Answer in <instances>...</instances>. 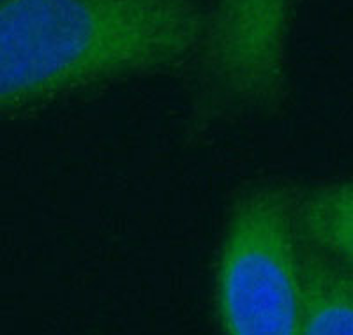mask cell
<instances>
[{
	"instance_id": "cell-5",
	"label": "cell",
	"mask_w": 353,
	"mask_h": 335,
	"mask_svg": "<svg viewBox=\"0 0 353 335\" xmlns=\"http://www.w3.org/2000/svg\"><path fill=\"white\" fill-rule=\"evenodd\" d=\"M297 227L305 243L353 272V179L297 185Z\"/></svg>"
},
{
	"instance_id": "cell-1",
	"label": "cell",
	"mask_w": 353,
	"mask_h": 335,
	"mask_svg": "<svg viewBox=\"0 0 353 335\" xmlns=\"http://www.w3.org/2000/svg\"><path fill=\"white\" fill-rule=\"evenodd\" d=\"M203 27L193 0H6L0 116L184 64Z\"/></svg>"
},
{
	"instance_id": "cell-3",
	"label": "cell",
	"mask_w": 353,
	"mask_h": 335,
	"mask_svg": "<svg viewBox=\"0 0 353 335\" xmlns=\"http://www.w3.org/2000/svg\"><path fill=\"white\" fill-rule=\"evenodd\" d=\"M292 2L214 0L193 59L201 115L254 120L281 108Z\"/></svg>"
},
{
	"instance_id": "cell-6",
	"label": "cell",
	"mask_w": 353,
	"mask_h": 335,
	"mask_svg": "<svg viewBox=\"0 0 353 335\" xmlns=\"http://www.w3.org/2000/svg\"><path fill=\"white\" fill-rule=\"evenodd\" d=\"M2 2H6V0H0V4H2Z\"/></svg>"
},
{
	"instance_id": "cell-2",
	"label": "cell",
	"mask_w": 353,
	"mask_h": 335,
	"mask_svg": "<svg viewBox=\"0 0 353 335\" xmlns=\"http://www.w3.org/2000/svg\"><path fill=\"white\" fill-rule=\"evenodd\" d=\"M297 185L242 189L221 238L214 286L217 327L230 335H299Z\"/></svg>"
},
{
	"instance_id": "cell-4",
	"label": "cell",
	"mask_w": 353,
	"mask_h": 335,
	"mask_svg": "<svg viewBox=\"0 0 353 335\" xmlns=\"http://www.w3.org/2000/svg\"><path fill=\"white\" fill-rule=\"evenodd\" d=\"M353 335V272L299 243V335Z\"/></svg>"
}]
</instances>
